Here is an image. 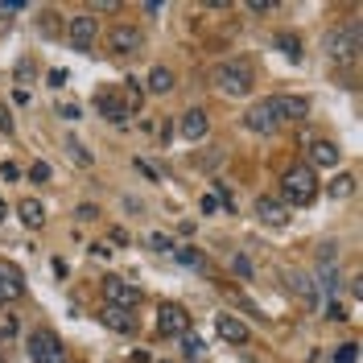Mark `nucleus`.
Masks as SVG:
<instances>
[{
    "label": "nucleus",
    "instance_id": "f257e3e1",
    "mask_svg": "<svg viewBox=\"0 0 363 363\" xmlns=\"http://www.w3.org/2000/svg\"><path fill=\"white\" fill-rule=\"evenodd\" d=\"M211 83L223 91V95H248L252 83H256V74H252L248 58H231V62H219V67H215Z\"/></svg>",
    "mask_w": 363,
    "mask_h": 363
},
{
    "label": "nucleus",
    "instance_id": "f03ea898",
    "mask_svg": "<svg viewBox=\"0 0 363 363\" xmlns=\"http://www.w3.org/2000/svg\"><path fill=\"white\" fill-rule=\"evenodd\" d=\"M281 194L289 199L294 206H310L318 199V178L310 165H289L285 178H281Z\"/></svg>",
    "mask_w": 363,
    "mask_h": 363
},
{
    "label": "nucleus",
    "instance_id": "7ed1b4c3",
    "mask_svg": "<svg viewBox=\"0 0 363 363\" xmlns=\"http://www.w3.org/2000/svg\"><path fill=\"white\" fill-rule=\"evenodd\" d=\"M29 359L33 363H67V347L54 330H33L29 335Z\"/></svg>",
    "mask_w": 363,
    "mask_h": 363
},
{
    "label": "nucleus",
    "instance_id": "20e7f679",
    "mask_svg": "<svg viewBox=\"0 0 363 363\" xmlns=\"http://www.w3.org/2000/svg\"><path fill=\"white\" fill-rule=\"evenodd\" d=\"M326 54H330V62H355V54H359V29L355 25H339L326 38Z\"/></svg>",
    "mask_w": 363,
    "mask_h": 363
},
{
    "label": "nucleus",
    "instance_id": "39448f33",
    "mask_svg": "<svg viewBox=\"0 0 363 363\" xmlns=\"http://www.w3.org/2000/svg\"><path fill=\"white\" fill-rule=\"evenodd\" d=\"M140 289L124 277H104V306H120V310H136Z\"/></svg>",
    "mask_w": 363,
    "mask_h": 363
},
{
    "label": "nucleus",
    "instance_id": "423d86ee",
    "mask_svg": "<svg viewBox=\"0 0 363 363\" xmlns=\"http://www.w3.org/2000/svg\"><path fill=\"white\" fill-rule=\"evenodd\" d=\"M339 244H322V252H318V285L326 289V297L335 301V294H339Z\"/></svg>",
    "mask_w": 363,
    "mask_h": 363
},
{
    "label": "nucleus",
    "instance_id": "0eeeda50",
    "mask_svg": "<svg viewBox=\"0 0 363 363\" xmlns=\"http://www.w3.org/2000/svg\"><path fill=\"white\" fill-rule=\"evenodd\" d=\"M67 38H70V50H91L95 38H99V21L91 13H79L67 21Z\"/></svg>",
    "mask_w": 363,
    "mask_h": 363
},
{
    "label": "nucleus",
    "instance_id": "6e6552de",
    "mask_svg": "<svg viewBox=\"0 0 363 363\" xmlns=\"http://www.w3.org/2000/svg\"><path fill=\"white\" fill-rule=\"evenodd\" d=\"M95 108H99L104 120H112V124H128V116H133V104H128L120 91H112V87L95 95Z\"/></svg>",
    "mask_w": 363,
    "mask_h": 363
},
{
    "label": "nucleus",
    "instance_id": "1a4fd4ad",
    "mask_svg": "<svg viewBox=\"0 0 363 363\" xmlns=\"http://www.w3.org/2000/svg\"><path fill=\"white\" fill-rule=\"evenodd\" d=\"M157 330L161 335H169V339H182V335H190V314L174 306V301H165L157 310Z\"/></svg>",
    "mask_w": 363,
    "mask_h": 363
},
{
    "label": "nucleus",
    "instance_id": "9d476101",
    "mask_svg": "<svg viewBox=\"0 0 363 363\" xmlns=\"http://www.w3.org/2000/svg\"><path fill=\"white\" fill-rule=\"evenodd\" d=\"M25 297V277L17 264H9V260H0V306H13V301H21Z\"/></svg>",
    "mask_w": 363,
    "mask_h": 363
},
{
    "label": "nucleus",
    "instance_id": "9b49d317",
    "mask_svg": "<svg viewBox=\"0 0 363 363\" xmlns=\"http://www.w3.org/2000/svg\"><path fill=\"white\" fill-rule=\"evenodd\" d=\"M244 124H248L252 133H260V136H272L277 128H281V120H277V112H272V104H269V99L252 104L248 112H244Z\"/></svg>",
    "mask_w": 363,
    "mask_h": 363
},
{
    "label": "nucleus",
    "instance_id": "f8f14e48",
    "mask_svg": "<svg viewBox=\"0 0 363 363\" xmlns=\"http://www.w3.org/2000/svg\"><path fill=\"white\" fill-rule=\"evenodd\" d=\"M269 104H272V112H277L281 124H285V120H306V112H310V104H306L301 95H272Z\"/></svg>",
    "mask_w": 363,
    "mask_h": 363
},
{
    "label": "nucleus",
    "instance_id": "ddd939ff",
    "mask_svg": "<svg viewBox=\"0 0 363 363\" xmlns=\"http://www.w3.org/2000/svg\"><path fill=\"white\" fill-rule=\"evenodd\" d=\"M99 322H104L108 330H116V335H133L136 330V314L133 310H120V306H104V310H99Z\"/></svg>",
    "mask_w": 363,
    "mask_h": 363
},
{
    "label": "nucleus",
    "instance_id": "4468645a",
    "mask_svg": "<svg viewBox=\"0 0 363 363\" xmlns=\"http://www.w3.org/2000/svg\"><path fill=\"white\" fill-rule=\"evenodd\" d=\"M136 45H140V33H136L133 25H116L112 33H108V50H112L116 58H124V54H136Z\"/></svg>",
    "mask_w": 363,
    "mask_h": 363
},
{
    "label": "nucleus",
    "instance_id": "2eb2a0df",
    "mask_svg": "<svg viewBox=\"0 0 363 363\" xmlns=\"http://www.w3.org/2000/svg\"><path fill=\"white\" fill-rule=\"evenodd\" d=\"M206 133H211V116L203 108H190V112L182 116V136L186 140H203Z\"/></svg>",
    "mask_w": 363,
    "mask_h": 363
},
{
    "label": "nucleus",
    "instance_id": "dca6fc26",
    "mask_svg": "<svg viewBox=\"0 0 363 363\" xmlns=\"http://www.w3.org/2000/svg\"><path fill=\"white\" fill-rule=\"evenodd\" d=\"M215 330H219V339H223V342H248V339H252L248 326H244L240 318H231V314H219V318H215Z\"/></svg>",
    "mask_w": 363,
    "mask_h": 363
},
{
    "label": "nucleus",
    "instance_id": "f3484780",
    "mask_svg": "<svg viewBox=\"0 0 363 363\" xmlns=\"http://www.w3.org/2000/svg\"><path fill=\"white\" fill-rule=\"evenodd\" d=\"M256 215H260V223H269V227H281V223H289V211L277 203V199H256Z\"/></svg>",
    "mask_w": 363,
    "mask_h": 363
},
{
    "label": "nucleus",
    "instance_id": "a211bd4d",
    "mask_svg": "<svg viewBox=\"0 0 363 363\" xmlns=\"http://www.w3.org/2000/svg\"><path fill=\"white\" fill-rule=\"evenodd\" d=\"M322 165V169H330V165H339V145L335 140H314L310 145V169Z\"/></svg>",
    "mask_w": 363,
    "mask_h": 363
},
{
    "label": "nucleus",
    "instance_id": "6ab92c4d",
    "mask_svg": "<svg viewBox=\"0 0 363 363\" xmlns=\"http://www.w3.org/2000/svg\"><path fill=\"white\" fill-rule=\"evenodd\" d=\"M149 91H153V95H169V91H174V70L153 67L149 70Z\"/></svg>",
    "mask_w": 363,
    "mask_h": 363
},
{
    "label": "nucleus",
    "instance_id": "aec40b11",
    "mask_svg": "<svg viewBox=\"0 0 363 363\" xmlns=\"http://www.w3.org/2000/svg\"><path fill=\"white\" fill-rule=\"evenodd\" d=\"M17 215H21L25 227H42V223H45V211H42V203H38V199H21Z\"/></svg>",
    "mask_w": 363,
    "mask_h": 363
},
{
    "label": "nucleus",
    "instance_id": "412c9836",
    "mask_svg": "<svg viewBox=\"0 0 363 363\" xmlns=\"http://www.w3.org/2000/svg\"><path fill=\"white\" fill-rule=\"evenodd\" d=\"M355 194V174H339L330 182V199H351Z\"/></svg>",
    "mask_w": 363,
    "mask_h": 363
},
{
    "label": "nucleus",
    "instance_id": "4be33fe9",
    "mask_svg": "<svg viewBox=\"0 0 363 363\" xmlns=\"http://www.w3.org/2000/svg\"><path fill=\"white\" fill-rule=\"evenodd\" d=\"M294 281H297L294 289L301 294V301H306V306L314 310V306H318V294H314V277H294Z\"/></svg>",
    "mask_w": 363,
    "mask_h": 363
},
{
    "label": "nucleus",
    "instance_id": "5701e85b",
    "mask_svg": "<svg viewBox=\"0 0 363 363\" xmlns=\"http://www.w3.org/2000/svg\"><path fill=\"white\" fill-rule=\"evenodd\" d=\"M277 45H281V50H285V54H289V58H301V42H297L294 33H281V38H277Z\"/></svg>",
    "mask_w": 363,
    "mask_h": 363
},
{
    "label": "nucleus",
    "instance_id": "b1692460",
    "mask_svg": "<svg viewBox=\"0 0 363 363\" xmlns=\"http://www.w3.org/2000/svg\"><path fill=\"white\" fill-rule=\"evenodd\" d=\"M178 260L182 264H190V269H206V256H199L194 248H178Z\"/></svg>",
    "mask_w": 363,
    "mask_h": 363
},
{
    "label": "nucleus",
    "instance_id": "393cba45",
    "mask_svg": "<svg viewBox=\"0 0 363 363\" xmlns=\"http://www.w3.org/2000/svg\"><path fill=\"white\" fill-rule=\"evenodd\" d=\"M359 359V347L355 342H342L339 351H335V363H355Z\"/></svg>",
    "mask_w": 363,
    "mask_h": 363
},
{
    "label": "nucleus",
    "instance_id": "a878e982",
    "mask_svg": "<svg viewBox=\"0 0 363 363\" xmlns=\"http://www.w3.org/2000/svg\"><path fill=\"white\" fill-rule=\"evenodd\" d=\"M182 342H186V355H190V359H199V355H203V347H206L199 335H182Z\"/></svg>",
    "mask_w": 363,
    "mask_h": 363
},
{
    "label": "nucleus",
    "instance_id": "bb28decb",
    "mask_svg": "<svg viewBox=\"0 0 363 363\" xmlns=\"http://www.w3.org/2000/svg\"><path fill=\"white\" fill-rule=\"evenodd\" d=\"M67 149H70V153H74V161H79V165H91V153H87V149H83V145H79V140H70Z\"/></svg>",
    "mask_w": 363,
    "mask_h": 363
},
{
    "label": "nucleus",
    "instance_id": "cd10ccee",
    "mask_svg": "<svg viewBox=\"0 0 363 363\" xmlns=\"http://www.w3.org/2000/svg\"><path fill=\"white\" fill-rule=\"evenodd\" d=\"M29 178L45 182V178H50V165H45V161H33V165H29Z\"/></svg>",
    "mask_w": 363,
    "mask_h": 363
},
{
    "label": "nucleus",
    "instance_id": "c85d7f7f",
    "mask_svg": "<svg viewBox=\"0 0 363 363\" xmlns=\"http://www.w3.org/2000/svg\"><path fill=\"white\" fill-rule=\"evenodd\" d=\"M231 269H235L240 277H244V281H248V277H252V260H248V256H235V260H231Z\"/></svg>",
    "mask_w": 363,
    "mask_h": 363
},
{
    "label": "nucleus",
    "instance_id": "c756f323",
    "mask_svg": "<svg viewBox=\"0 0 363 363\" xmlns=\"http://www.w3.org/2000/svg\"><path fill=\"white\" fill-rule=\"evenodd\" d=\"M74 215H79V219H83V223H91V219H99V206L83 203V206H79V211H74Z\"/></svg>",
    "mask_w": 363,
    "mask_h": 363
},
{
    "label": "nucleus",
    "instance_id": "7c9ffc66",
    "mask_svg": "<svg viewBox=\"0 0 363 363\" xmlns=\"http://www.w3.org/2000/svg\"><path fill=\"white\" fill-rule=\"evenodd\" d=\"M0 178H4V182H17V178H21V169H17L13 161H4V165H0Z\"/></svg>",
    "mask_w": 363,
    "mask_h": 363
},
{
    "label": "nucleus",
    "instance_id": "2f4dec72",
    "mask_svg": "<svg viewBox=\"0 0 363 363\" xmlns=\"http://www.w3.org/2000/svg\"><path fill=\"white\" fill-rule=\"evenodd\" d=\"M13 335H17V322H13V318H4V326H0V342H9Z\"/></svg>",
    "mask_w": 363,
    "mask_h": 363
},
{
    "label": "nucleus",
    "instance_id": "473e14b6",
    "mask_svg": "<svg viewBox=\"0 0 363 363\" xmlns=\"http://www.w3.org/2000/svg\"><path fill=\"white\" fill-rule=\"evenodd\" d=\"M326 318H335V322H342V318H347V310H342L339 301H326Z\"/></svg>",
    "mask_w": 363,
    "mask_h": 363
},
{
    "label": "nucleus",
    "instance_id": "72a5a7b5",
    "mask_svg": "<svg viewBox=\"0 0 363 363\" xmlns=\"http://www.w3.org/2000/svg\"><path fill=\"white\" fill-rule=\"evenodd\" d=\"M199 206H203V215H215V206H219V199H215V194H203V203H199Z\"/></svg>",
    "mask_w": 363,
    "mask_h": 363
},
{
    "label": "nucleus",
    "instance_id": "f704fd0d",
    "mask_svg": "<svg viewBox=\"0 0 363 363\" xmlns=\"http://www.w3.org/2000/svg\"><path fill=\"white\" fill-rule=\"evenodd\" d=\"M248 9H252V13H272V9H277V4H272V0H252Z\"/></svg>",
    "mask_w": 363,
    "mask_h": 363
},
{
    "label": "nucleus",
    "instance_id": "c9c22d12",
    "mask_svg": "<svg viewBox=\"0 0 363 363\" xmlns=\"http://www.w3.org/2000/svg\"><path fill=\"white\" fill-rule=\"evenodd\" d=\"M0 133H13V116H9V108H0Z\"/></svg>",
    "mask_w": 363,
    "mask_h": 363
},
{
    "label": "nucleus",
    "instance_id": "e433bc0d",
    "mask_svg": "<svg viewBox=\"0 0 363 363\" xmlns=\"http://www.w3.org/2000/svg\"><path fill=\"white\" fill-rule=\"evenodd\" d=\"M67 83V70H50V87H62Z\"/></svg>",
    "mask_w": 363,
    "mask_h": 363
},
{
    "label": "nucleus",
    "instance_id": "4c0bfd02",
    "mask_svg": "<svg viewBox=\"0 0 363 363\" xmlns=\"http://www.w3.org/2000/svg\"><path fill=\"white\" fill-rule=\"evenodd\" d=\"M136 169H140V174H145V178H153V182H157V169H153V165H149V161H136Z\"/></svg>",
    "mask_w": 363,
    "mask_h": 363
},
{
    "label": "nucleus",
    "instance_id": "58836bf2",
    "mask_svg": "<svg viewBox=\"0 0 363 363\" xmlns=\"http://www.w3.org/2000/svg\"><path fill=\"white\" fill-rule=\"evenodd\" d=\"M153 248H157V252H169V248H174V244H169L165 235H153Z\"/></svg>",
    "mask_w": 363,
    "mask_h": 363
},
{
    "label": "nucleus",
    "instance_id": "ea45409f",
    "mask_svg": "<svg viewBox=\"0 0 363 363\" xmlns=\"http://www.w3.org/2000/svg\"><path fill=\"white\" fill-rule=\"evenodd\" d=\"M4 215H9V206H4V199H0V223H4Z\"/></svg>",
    "mask_w": 363,
    "mask_h": 363
},
{
    "label": "nucleus",
    "instance_id": "a19ab883",
    "mask_svg": "<svg viewBox=\"0 0 363 363\" xmlns=\"http://www.w3.org/2000/svg\"><path fill=\"white\" fill-rule=\"evenodd\" d=\"M0 363H4V359H0Z\"/></svg>",
    "mask_w": 363,
    "mask_h": 363
}]
</instances>
